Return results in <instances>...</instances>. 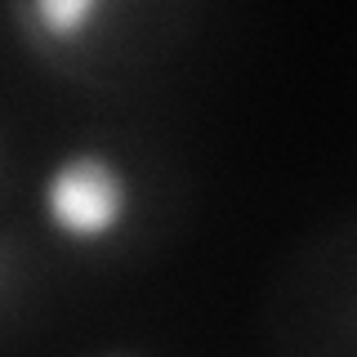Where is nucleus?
<instances>
[{"instance_id": "obj_1", "label": "nucleus", "mask_w": 357, "mask_h": 357, "mask_svg": "<svg viewBox=\"0 0 357 357\" xmlns=\"http://www.w3.org/2000/svg\"><path fill=\"white\" fill-rule=\"evenodd\" d=\"M130 174L107 152H67L40 183V210L59 237L76 245L107 241L130 219Z\"/></svg>"}, {"instance_id": "obj_2", "label": "nucleus", "mask_w": 357, "mask_h": 357, "mask_svg": "<svg viewBox=\"0 0 357 357\" xmlns=\"http://www.w3.org/2000/svg\"><path fill=\"white\" fill-rule=\"evenodd\" d=\"M103 14H107V5H98V0H27L18 9V18L31 31H40V40H50V45L85 40L89 27Z\"/></svg>"}, {"instance_id": "obj_3", "label": "nucleus", "mask_w": 357, "mask_h": 357, "mask_svg": "<svg viewBox=\"0 0 357 357\" xmlns=\"http://www.w3.org/2000/svg\"><path fill=\"white\" fill-rule=\"evenodd\" d=\"M112 357H116V353H112Z\"/></svg>"}]
</instances>
